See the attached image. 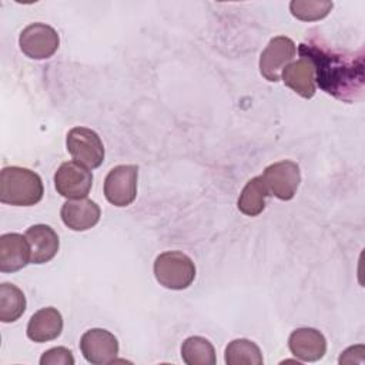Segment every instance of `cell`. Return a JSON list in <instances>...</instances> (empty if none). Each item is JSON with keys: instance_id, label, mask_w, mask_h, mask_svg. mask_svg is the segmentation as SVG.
<instances>
[{"instance_id": "cell-1", "label": "cell", "mask_w": 365, "mask_h": 365, "mask_svg": "<svg viewBox=\"0 0 365 365\" xmlns=\"http://www.w3.org/2000/svg\"><path fill=\"white\" fill-rule=\"evenodd\" d=\"M299 56L311 60L315 84L338 100L352 103L364 91V53L336 51L319 40L299 44Z\"/></svg>"}, {"instance_id": "cell-2", "label": "cell", "mask_w": 365, "mask_h": 365, "mask_svg": "<svg viewBox=\"0 0 365 365\" xmlns=\"http://www.w3.org/2000/svg\"><path fill=\"white\" fill-rule=\"evenodd\" d=\"M44 194L40 175L29 168L4 167L0 174V201L16 207L37 204Z\"/></svg>"}, {"instance_id": "cell-3", "label": "cell", "mask_w": 365, "mask_h": 365, "mask_svg": "<svg viewBox=\"0 0 365 365\" xmlns=\"http://www.w3.org/2000/svg\"><path fill=\"white\" fill-rule=\"evenodd\" d=\"M154 275L160 285L168 289H185L195 278L192 259L180 251H165L154 261Z\"/></svg>"}, {"instance_id": "cell-4", "label": "cell", "mask_w": 365, "mask_h": 365, "mask_svg": "<svg viewBox=\"0 0 365 365\" xmlns=\"http://www.w3.org/2000/svg\"><path fill=\"white\" fill-rule=\"evenodd\" d=\"M67 151L86 168H97L104 161V145L100 135L87 127H74L67 133Z\"/></svg>"}, {"instance_id": "cell-5", "label": "cell", "mask_w": 365, "mask_h": 365, "mask_svg": "<svg viewBox=\"0 0 365 365\" xmlns=\"http://www.w3.org/2000/svg\"><path fill=\"white\" fill-rule=\"evenodd\" d=\"M261 178L269 195H274L282 201H288L292 200L297 194L301 182V171L297 163L291 160H282L269 164L261 174Z\"/></svg>"}, {"instance_id": "cell-6", "label": "cell", "mask_w": 365, "mask_h": 365, "mask_svg": "<svg viewBox=\"0 0 365 365\" xmlns=\"http://www.w3.org/2000/svg\"><path fill=\"white\" fill-rule=\"evenodd\" d=\"M138 167L123 164L110 170L104 180V195L115 207L130 205L137 195Z\"/></svg>"}, {"instance_id": "cell-7", "label": "cell", "mask_w": 365, "mask_h": 365, "mask_svg": "<svg viewBox=\"0 0 365 365\" xmlns=\"http://www.w3.org/2000/svg\"><path fill=\"white\" fill-rule=\"evenodd\" d=\"M20 50L33 60H44L51 57L60 44L57 31L46 23H31L19 37Z\"/></svg>"}, {"instance_id": "cell-8", "label": "cell", "mask_w": 365, "mask_h": 365, "mask_svg": "<svg viewBox=\"0 0 365 365\" xmlns=\"http://www.w3.org/2000/svg\"><path fill=\"white\" fill-rule=\"evenodd\" d=\"M54 187L68 200L86 198L93 187V174L76 161H66L54 174Z\"/></svg>"}, {"instance_id": "cell-9", "label": "cell", "mask_w": 365, "mask_h": 365, "mask_svg": "<svg viewBox=\"0 0 365 365\" xmlns=\"http://www.w3.org/2000/svg\"><path fill=\"white\" fill-rule=\"evenodd\" d=\"M297 54L295 43L285 36H277L269 40L259 57V71L268 81L277 83L281 78V71L294 61Z\"/></svg>"}, {"instance_id": "cell-10", "label": "cell", "mask_w": 365, "mask_h": 365, "mask_svg": "<svg viewBox=\"0 0 365 365\" xmlns=\"http://www.w3.org/2000/svg\"><path fill=\"white\" fill-rule=\"evenodd\" d=\"M80 351L87 362L93 365H106L115 361L118 354V341L107 329L91 328L80 339Z\"/></svg>"}, {"instance_id": "cell-11", "label": "cell", "mask_w": 365, "mask_h": 365, "mask_svg": "<svg viewBox=\"0 0 365 365\" xmlns=\"http://www.w3.org/2000/svg\"><path fill=\"white\" fill-rule=\"evenodd\" d=\"M60 215L66 227L73 231H86L93 228L101 215L100 207L90 198L67 200L60 210Z\"/></svg>"}, {"instance_id": "cell-12", "label": "cell", "mask_w": 365, "mask_h": 365, "mask_svg": "<svg viewBox=\"0 0 365 365\" xmlns=\"http://www.w3.org/2000/svg\"><path fill=\"white\" fill-rule=\"evenodd\" d=\"M31 261L30 244L21 234L9 232L0 237V271L16 272Z\"/></svg>"}, {"instance_id": "cell-13", "label": "cell", "mask_w": 365, "mask_h": 365, "mask_svg": "<svg viewBox=\"0 0 365 365\" xmlns=\"http://www.w3.org/2000/svg\"><path fill=\"white\" fill-rule=\"evenodd\" d=\"M288 346L294 356L305 362H314L325 355L327 339L315 328H298L289 335Z\"/></svg>"}, {"instance_id": "cell-14", "label": "cell", "mask_w": 365, "mask_h": 365, "mask_svg": "<svg viewBox=\"0 0 365 365\" xmlns=\"http://www.w3.org/2000/svg\"><path fill=\"white\" fill-rule=\"evenodd\" d=\"M281 78L285 86L292 88L304 98H311L315 94V70L309 58L301 56L298 60L291 61L281 71Z\"/></svg>"}, {"instance_id": "cell-15", "label": "cell", "mask_w": 365, "mask_h": 365, "mask_svg": "<svg viewBox=\"0 0 365 365\" xmlns=\"http://www.w3.org/2000/svg\"><path fill=\"white\" fill-rule=\"evenodd\" d=\"M26 238L31 250V264H46L54 258L60 241L56 231L46 224H36L27 228Z\"/></svg>"}, {"instance_id": "cell-16", "label": "cell", "mask_w": 365, "mask_h": 365, "mask_svg": "<svg viewBox=\"0 0 365 365\" xmlns=\"http://www.w3.org/2000/svg\"><path fill=\"white\" fill-rule=\"evenodd\" d=\"M63 331V317L53 308L46 307L34 312L27 324V336L34 342H47L60 336Z\"/></svg>"}, {"instance_id": "cell-17", "label": "cell", "mask_w": 365, "mask_h": 365, "mask_svg": "<svg viewBox=\"0 0 365 365\" xmlns=\"http://www.w3.org/2000/svg\"><path fill=\"white\" fill-rule=\"evenodd\" d=\"M269 195L261 175L251 178L242 188L238 198V210L248 217L261 214L265 208V198Z\"/></svg>"}, {"instance_id": "cell-18", "label": "cell", "mask_w": 365, "mask_h": 365, "mask_svg": "<svg viewBox=\"0 0 365 365\" xmlns=\"http://www.w3.org/2000/svg\"><path fill=\"white\" fill-rule=\"evenodd\" d=\"M26 311V297L14 284L3 282L0 285V321L14 322Z\"/></svg>"}, {"instance_id": "cell-19", "label": "cell", "mask_w": 365, "mask_h": 365, "mask_svg": "<svg viewBox=\"0 0 365 365\" xmlns=\"http://www.w3.org/2000/svg\"><path fill=\"white\" fill-rule=\"evenodd\" d=\"M181 358L187 365H214L217 362L212 344L202 336H190L181 345Z\"/></svg>"}, {"instance_id": "cell-20", "label": "cell", "mask_w": 365, "mask_h": 365, "mask_svg": "<svg viewBox=\"0 0 365 365\" xmlns=\"http://www.w3.org/2000/svg\"><path fill=\"white\" fill-rule=\"evenodd\" d=\"M225 362L228 365H261L264 358L255 342L240 338L225 346Z\"/></svg>"}, {"instance_id": "cell-21", "label": "cell", "mask_w": 365, "mask_h": 365, "mask_svg": "<svg viewBox=\"0 0 365 365\" xmlns=\"http://www.w3.org/2000/svg\"><path fill=\"white\" fill-rule=\"evenodd\" d=\"M332 1L322 0H292L289 3L291 14L301 21H317L329 14Z\"/></svg>"}, {"instance_id": "cell-22", "label": "cell", "mask_w": 365, "mask_h": 365, "mask_svg": "<svg viewBox=\"0 0 365 365\" xmlns=\"http://www.w3.org/2000/svg\"><path fill=\"white\" fill-rule=\"evenodd\" d=\"M41 365H73L74 356L70 349L64 346H56L46 351L40 358Z\"/></svg>"}]
</instances>
